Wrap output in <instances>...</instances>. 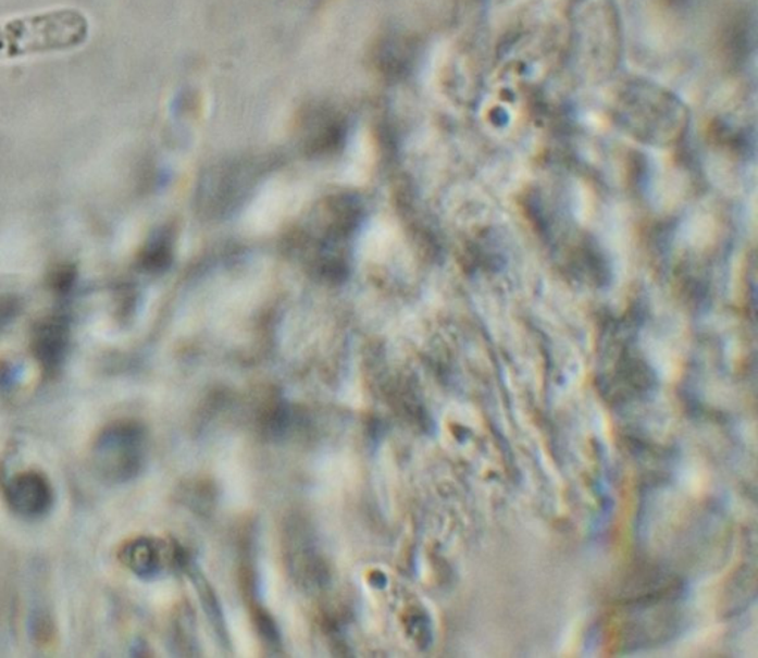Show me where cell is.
I'll list each match as a JSON object with an SVG mask.
<instances>
[{"instance_id": "1", "label": "cell", "mask_w": 758, "mask_h": 658, "mask_svg": "<svg viewBox=\"0 0 758 658\" xmlns=\"http://www.w3.org/2000/svg\"><path fill=\"white\" fill-rule=\"evenodd\" d=\"M88 36V18L72 8L16 16L0 23V61L70 51L82 47Z\"/></svg>"}, {"instance_id": "2", "label": "cell", "mask_w": 758, "mask_h": 658, "mask_svg": "<svg viewBox=\"0 0 758 658\" xmlns=\"http://www.w3.org/2000/svg\"><path fill=\"white\" fill-rule=\"evenodd\" d=\"M146 437L134 422H116L105 427L94 444V464L98 474L112 483L135 479L145 462Z\"/></svg>"}, {"instance_id": "3", "label": "cell", "mask_w": 758, "mask_h": 658, "mask_svg": "<svg viewBox=\"0 0 758 658\" xmlns=\"http://www.w3.org/2000/svg\"><path fill=\"white\" fill-rule=\"evenodd\" d=\"M5 496L11 508L26 518L45 516L54 500L49 481L38 472H22L12 476L5 485Z\"/></svg>"}, {"instance_id": "4", "label": "cell", "mask_w": 758, "mask_h": 658, "mask_svg": "<svg viewBox=\"0 0 758 658\" xmlns=\"http://www.w3.org/2000/svg\"><path fill=\"white\" fill-rule=\"evenodd\" d=\"M121 558L123 563L139 578H154L162 569L161 549L149 538H137L123 546Z\"/></svg>"}, {"instance_id": "5", "label": "cell", "mask_w": 758, "mask_h": 658, "mask_svg": "<svg viewBox=\"0 0 758 658\" xmlns=\"http://www.w3.org/2000/svg\"><path fill=\"white\" fill-rule=\"evenodd\" d=\"M32 631L35 632L36 640L44 641L45 644H47L52 637V624L49 623L47 617L44 616L35 617V623L32 624Z\"/></svg>"}, {"instance_id": "6", "label": "cell", "mask_w": 758, "mask_h": 658, "mask_svg": "<svg viewBox=\"0 0 758 658\" xmlns=\"http://www.w3.org/2000/svg\"><path fill=\"white\" fill-rule=\"evenodd\" d=\"M666 2L671 3V5H683L687 0H666Z\"/></svg>"}]
</instances>
